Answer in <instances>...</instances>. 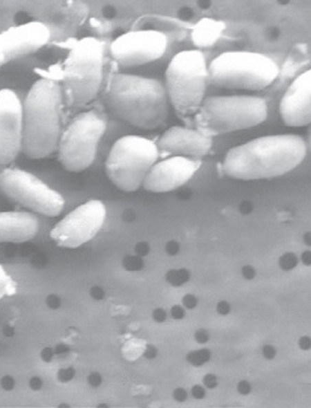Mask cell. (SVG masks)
Listing matches in <instances>:
<instances>
[{
    "instance_id": "5",
    "label": "cell",
    "mask_w": 311,
    "mask_h": 408,
    "mask_svg": "<svg viewBox=\"0 0 311 408\" xmlns=\"http://www.w3.org/2000/svg\"><path fill=\"white\" fill-rule=\"evenodd\" d=\"M267 115V102L261 97L212 95L205 98L193 120L196 129L212 137L257 126Z\"/></svg>"
},
{
    "instance_id": "19",
    "label": "cell",
    "mask_w": 311,
    "mask_h": 408,
    "mask_svg": "<svg viewBox=\"0 0 311 408\" xmlns=\"http://www.w3.org/2000/svg\"><path fill=\"white\" fill-rule=\"evenodd\" d=\"M225 29V24L223 21L211 18H203L193 28L192 41L199 48L210 46L217 41Z\"/></svg>"
},
{
    "instance_id": "15",
    "label": "cell",
    "mask_w": 311,
    "mask_h": 408,
    "mask_svg": "<svg viewBox=\"0 0 311 408\" xmlns=\"http://www.w3.org/2000/svg\"><path fill=\"white\" fill-rule=\"evenodd\" d=\"M201 165L198 158L172 156L157 161L147 173L142 186L151 192L174 190L189 181Z\"/></svg>"
},
{
    "instance_id": "1",
    "label": "cell",
    "mask_w": 311,
    "mask_h": 408,
    "mask_svg": "<svg viewBox=\"0 0 311 408\" xmlns=\"http://www.w3.org/2000/svg\"><path fill=\"white\" fill-rule=\"evenodd\" d=\"M306 154V143L299 135L264 136L231 148L225 156L223 170L240 180L273 178L296 168Z\"/></svg>"
},
{
    "instance_id": "31",
    "label": "cell",
    "mask_w": 311,
    "mask_h": 408,
    "mask_svg": "<svg viewBox=\"0 0 311 408\" xmlns=\"http://www.w3.org/2000/svg\"><path fill=\"white\" fill-rule=\"evenodd\" d=\"M158 355V350L156 347L152 344H147L143 353V356L148 359H154Z\"/></svg>"
},
{
    "instance_id": "6",
    "label": "cell",
    "mask_w": 311,
    "mask_h": 408,
    "mask_svg": "<svg viewBox=\"0 0 311 408\" xmlns=\"http://www.w3.org/2000/svg\"><path fill=\"white\" fill-rule=\"evenodd\" d=\"M208 82L204 53L199 49H187L170 59L163 83L169 104L179 116L189 120L203 102Z\"/></svg>"
},
{
    "instance_id": "36",
    "label": "cell",
    "mask_w": 311,
    "mask_h": 408,
    "mask_svg": "<svg viewBox=\"0 0 311 408\" xmlns=\"http://www.w3.org/2000/svg\"><path fill=\"white\" fill-rule=\"evenodd\" d=\"M299 346L303 350H308L311 346V340L308 336H303L299 340Z\"/></svg>"
},
{
    "instance_id": "11",
    "label": "cell",
    "mask_w": 311,
    "mask_h": 408,
    "mask_svg": "<svg viewBox=\"0 0 311 408\" xmlns=\"http://www.w3.org/2000/svg\"><path fill=\"white\" fill-rule=\"evenodd\" d=\"M168 37L160 30L138 29L115 37L109 50L114 61L123 68H133L156 61L165 53Z\"/></svg>"
},
{
    "instance_id": "7",
    "label": "cell",
    "mask_w": 311,
    "mask_h": 408,
    "mask_svg": "<svg viewBox=\"0 0 311 408\" xmlns=\"http://www.w3.org/2000/svg\"><path fill=\"white\" fill-rule=\"evenodd\" d=\"M279 72L277 63L265 54L229 50L215 57L208 65V82L220 88L260 91L269 86Z\"/></svg>"
},
{
    "instance_id": "35",
    "label": "cell",
    "mask_w": 311,
    "mask_h": 408,
    "mask_svg": "<svg viewBox=\"0 0 311 408\" xmlns=\"http://www.w3.org/2000/svg\"><path fill=\"white\" fill-rule=\"evenodd\" d=\"M216 310L220 315H227L230 311V305L226 301H220L217 304Z\"/></svg>"
},
{
    "instance_id": "16",
    "label": "cell",
    "mask_w": 311,
    "mask_h": 408,
    "mask_svg": "<svg viewBox=\"0 0 311 408\" xmlns=\"http://www.w3.org/2000/svg\"><path fill=\"white\" fill-rule=\"evenodd\" d=\"M157 147L160 155L179 156L199 159L206 156L213 145L211 137L197 129L173 126L160 136Z\"/></svg>"
},
{
    "instance_id": "10",
    "label": "cell",
    "mask_w": 311,
    "mask_h": 408,
    "mask_svg": "<svg viewBox=\"0 0 311 408\" xmlns=\"http://www.w3.org/2000/svg\"><path fill=\"white\" fill-rule=\"evenodd\" d=\"M0 191L8 199L48 217L59 215L65 205L64 197L28 171L6 167L0 171Z\"/></svg>"
},
{
    "instance_id": "14",
    "label": "cell",
    "mask_w": 311,
    "mask_h": 408,
    "mask_svg": "<svg viewBox=\"0 0 311 408\" xmlns=\"http://www.w3.org/2000/svg\"><path fill=\"white\" fill-rule=\"evenodd\" d=\"M23 144V106L17 93L9 88L0 89V165L13 162Z\"/></svg>"
},
{
    "instance_id": "27",
    "label": "cell",
    "mask_w": 311,
    "mask_h": 408,
    "mask_svg": "<svg viewBox=\"0 0 311 408\" xmlns=\"http://www.w3.org/2000/svg\"><path fill=\"white\" fill-rule=\"evenodd\" d=\"M90 296L96 301L102 300L105 297L104 291L98 286H93L89 292Z\"/></svg>"
},
{
    "instance_id": "8",
    "label": "cell",
    "mask_w": 311,
    "mask_h": 408,
    "mask_svg": "<svg viewBox=\"0 0 311 408\" xmlns=\"http://www.w3.org/2000/svg\"><path fill=\"white\" fill-rule=\"evenodd\" d=\"M159 156L157 145L151 139L125 135L113 144L105 163L106 172L118 189L134 192L142 185Z\"/></svg>"
},
{
    "instance_id": "25",
    "label": "cell",
    "mask_w": 311,
    "mask_h": 408,
    "mask_svg": "<svg viewBox=\"0 0 311 408\" xmlns=\"http://www.w3.org/2000/svg\"><path fill=\"white\" fill-rule=\"evenodd\" d=\"M152 318L158 323L164 322L167 319V313L163 308H157L152 313Z\"/></svg>"
},
{
    "instance_id": "17",
    "label": "cell",
    "mask_w": 311,
    "mask_h": 408,
    "mask_svg": "<svg viewBox=\"0 0 311 408\" xmlns=\"http://www.w3.org/2000/svg\"><path fill=\"white\" fill-rule=\"evenodd\" d=\"M279 113L289 127H303L311 121V71L306 70L288 86L280 103Z\"/></svg>"
},
{
    "instance_id": "22",
    "label": "cell",
    "mask_w": 311,
    "mask_h": 408,
    "mask_svg": "<svg viewBox=\"0 0 311 408\" xmlns=\"http://www.w3.org/2000/svg\"><path fill=\"white\" fill-rule=\"evenodd\" d=\"M187 280L185 273L171 274L169 276V281L174 286H179Z\"/></svg>"
},
{
    "instance_id": "30",
    "label": "cell",
    "mask_w": 311,
    "mask_h": 408,
    "mask_svg": "<svg viewBox=\"0 0 311 408\" xmlns=\"http://www.w3.org/2000/svg\"><path fill=\"white\" fill-rule=\"evenodd\" d=\"M204 384L209 389H213L217 385L216 376L212 373H207L203 378Z\"/></svg>"
},
{
    "instance_id": "28",
    "label": "cell",
    "mask_w": 311,
    "mask_h": 408,
    "mask_svg": "<svg viewBox=\"0 0 311 408\" xmlns=\"http://www.w3.org/2000/svg\"><path fill=\"white\" fill-rule=\"evenodd\" d=\"M171 315L175 319H182L185 315V311L182 306L174 305L171 308Z\"/></svg>"
},
{
    "instance_id": "32",
    "label": "cell",
    "mask_w": 311,
    "mask_h": 408,
    "mask_svg": "<svg viewBox=\"0 0 311 408\" xmlns=\"http://www.w3.org/2000/svg\"><path fill=\"white\" fill-rule=\"evenodd\" d=\"M251 389V385L247 380H241L238 383L237 390L242 395L249 393Z\"/></svg>"
},
{
    "instance_id": "34",
    "label": "cell",
    "mask_w": 311,
    "mask_h": 408,
    "mask_svg": "<svg viewBox=\"0 0 311 408\" xmlns=\"http://www.w3.org/2000/svg\"><path fill=\"white\" fill-rule=\"evenodd\" d=\"M262 352L264 358L268 360L273 359L276 355V350L274 347L270 344L263 346Z\"/></svg>"
},
{
    "instance_id": "4",
    "label": "cell",
    "mask_w": 311,
    "mask_h": 408,
    "mask_svg": "<svg viewBox=\"0 0 311 408\" xmlns=\"http://www.w3.org/2000/svg\"><path fill=\"white\" fill-rule=\"evenodd\" d=\"M104 48L94 37L78 39L64 60L59 81L64 104L82 108L97 95L104 76Z\"/></svg>"
},
{
    "instance_id": "37",
    "label": "cell",
    "mask_w": 311,
    "mask_h": 408,
    "mask_svg": "<svg viewBox=\"0 0 311 408\" xmlns=\"http://www.w3.org/2000/svg\"><path fill=\"white\" fill-rule=\"evenodd\" d=\"M245 275L247 277H249V276L252 275V273L250 270H245Z\"/></svg>"
},
{
    "instance_id": "20",
    "label": "cell",
    "mask_w": 311,
    "mask_h": 408,
    "mask_svg": "<svg viewBox=\"0 0 311 408\" xmlns=\"http://www.w3.org/2000/svg\"><path fill=\"white\" fill-rule=\"evenodd\" d=\"M17 292V284L0 265V299L5 296H11Z\"/></svg>"
},
{
    "instance_id": "23",
    "label": "cell",
    "mask_w": 311,
    "mask_h": 408,
    "mask_svg": "<svg viewBox=\"0 0 311 408\" xmlns=\"http://www.w3.org/2000/svg\"><path fill=\"white\" fill-rule=\"evenodd\" d=\"M88 384L92 387H98L102 382V378L100 373L93 371L87 378Z\"/></svg>"
},
{
    "instance_id": "3",
    "label": "cell",
    "mask_w": 311,
    "mask_h": 408,
    "mask_svg": "<svg viewBox=\"0 0 311 408\" xmlns=\"http://www.w3.org/2000/svg\"><path fill=\"white\" fill-rule=\"evenodd\" d=\"M64 104L59 81L43 77L32 83L22 101V152L27 157L41 159L56 151Z\"/></svg>"
},
{
    "instance_id": "2",
    "label": "cell",
    "mask_w": 311,
    "mask_h": 408,
    "mask_svg": "<svg viewBox=\"0 0 311 408\" xmlns=\"http://www.w3.org/2000/svg\"><path fill=\"white\" fill-rule=\"evenodd\" d=\"M106 102L118 118L142 129L162 125L168 116L170 104L161 80L124 72L111 77Z\"/></svg>"
},
{
    "instance_id": "9",
    "label": "cell",
    "mask_w": 311,
    "mask_h": 408,
    "mask_svg": "<svg viewBox=\"0 0 311 408\" xmlns=\"http://www.w3.org/2000/svg\"><path fill=\"white\" fill-rule=\"evenodd\" d=\"M107 126L104 114L96 109L77 113L62 129L56 151L64 168L79 172L95 160Z\"/></svg>"
},
{
    "instance_id": "33",
    "label": "cell",
    "mask_w": 311,
    "mask_h": 408,
    "mask_svg": "<svg viewBox=\"0 0 311 408\" xmlns=\"http://www.w3.org/2000/svg\"><path fill=\"white\" fill-rule=\"evenodd\" d=\"M191 392L192 396L196 399H202L205 396V389L198 384L193 386Z\"/></svg>"
},
{
    "instance_id": "38",
    "label": "cell",
    "mask_w": 311,
    "mask_h": 408,
    "mask_svg": "<svg viewBox=\"0 0 311 408\" xmlns=\"http://www.w3.org/2000/svg\"><path fill=\"white\" fill-rule=\"evenodd\" d=\"M97 407H107L108 406L106 404L102 405V403H101Z\"/></svg>"
},
{
    "instance_id": "24",
    "label": "cell",
    "mask_w": 311,
    "mask_h": 408,
    "mask_svg": "<svg viewBox=\"0 0 311 408\" xmlns=\"http://www.w3.org/2000/svg\"><path fill=\"white\" fill-rule=\"evenodd\" d=\"M182 302L185 308L193 309L196 306L198 300L194 295L187 294L182 297Z\"/></svg>"
},
{
    "instance_id": "21",
    "label": "cell",
    "mask_w": 311,
    "mask_h": 408,
    "mask_svg": "<svg viewBox=\"0 0 311 408\" xmlns=\"http://www.w3.org/2000/svg\"><path fill=\"white\" fill-rule=\"evenodd\" d=\"M210 358L211 352L207 349L192 351L186 355L187 361L195 367L203 365L210 360Z\"/></svg>"
},
{
    "instance_id": "12",
    "label": "cell",
    "mask_w": 311,
    "mask_h": 408,
    "mask_svg": "<svg viewBox=\"0 0 311 408\" xmlns=\"http://www.w3.org/2000/svg\"><path fill=\"white\" fill-rule=\"evenodd\" d=\"M106 216L103 202L89 200L68 212L50 232L59 246L73 248L93 239L102 228Z\"/></svg>"
},
{
    "instance_id": "18",
    "label": "cell",
    "mask_w": 311,
    "mask_h": 408,
    "mask_svg": "<svg viewBox=\"0 0 311 408\" xmlns=\"http://www.w3.org/2000/svg\"><path fill=\"white\" fill-rule=\"evenodd\" d=\"M39 229V219L30 211H0V243L28 241Z\"/></svg>"
},
{
    "instance_id": "13",
    "label": "cell",
    "mask_w": 311,
    "mask_h": 408,
    "mask_svg": "<svg viewBox=\"0 0 311 408\" xmlns=\"http://www.w3.org/2000/svg\"><path fill=\"white\" fill-rule=\"evenodd\" d=\"M50 37L49 26L39 20L0 31V67L37 52L48 44Z\"/></svg>"
},
{
    "instance_id": "29",
    "label": "cell",
    "mask_w": 311,
    "mask_h": 408,
    "mask_svg": "<svg viewBox=\"0 0 311 408\" xmlns=\"http://www.w3.org/2000/svg\"><path fill=\"white\" fill-rule=\"evenodd\" d=\"M209 337L208 332L203 328L197 330L194 334L195 340L200 344L206 343L209 340Z\"/></svg>"
},
{
    "instance_id": "26",
    "label": "cell",
    "mask_w": 311,
    "mask_h": 408,
    "mask_svg": "<svg viewBox=\"0 0 311 408\" xmlns=\"http://www.w3.org/2000/svg\"><path fill=\"white\" fill-rule=\"evenodd\" d=\"M173 398L177 402H185L187 398V392L182 387L176 388L173 392Z\"/></svg>"
}]
</instances>
